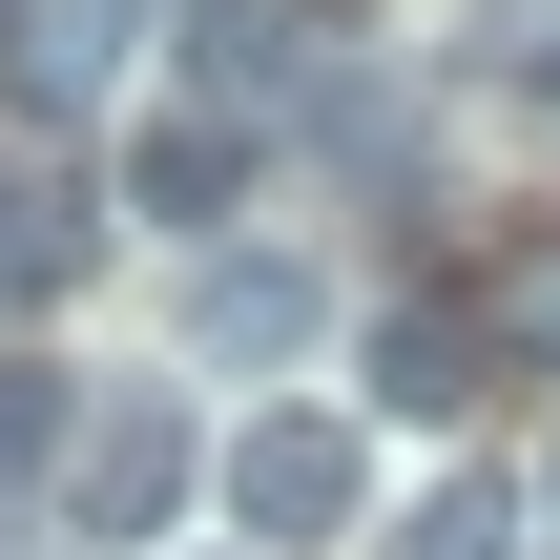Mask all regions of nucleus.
Wrapping results in <instances>:
<instances>
[{"mask_svg": "<svg viewBox=\"0 0 560 560\" xmlns=\"http://www.w3.org/2000/svg\"><path fill=\"white\" fill-rule=\"evenodd\" d=\"M42 499H62V540H166V520L208 499V436H187L166 395H104V416L62 436V478H42Z\"/></svg>", "mask_w": 560, "mask_h": 560, "instance_id": "obj_1", "label": "nucleus"}, {"mask_svg": "<svg viewBox=\"0 0 560 560\" xmlns=\"http://www.w3.org/2000/svg\"><path fill=\"white\" fill-rule=\"evenodd\" d=\"M229 520H249V560H291V540H353V499H374V457H353V416H249L229 457Z\"/></svg>", "mask_w": 560, "mask_h": 560, "instance_id": "obj_2", "label": "nucleus"}, {"mask_svg": "<svg viewBox=\"0 0 560 560\" xmlns=\"http://www.w3.org/2000/svg\"><path fill=\"white\" fill-rule=\"evenodd\" d=\"M249 166H270V125H249V104H208V83L125 125V208H166V229H229V208H249Z\"/></svg>", "mask_w": 560, "mask_h": 560, "instance_id": "obj_3", "label": "nucleus"}, {"mask_svg": "<svg viewBox=\"0 0 560 560\" xmlns=\"http://www.w3.org/2000/svg\"><path fill=\"white\" fill-rule=\"evenodd\" d=\"M374 395L395 416H478L499 395V291H395L374 312Z\"/></svg>", "mask_w": 560, "mask_h": 560, "instance_id": "obj_4", "label": "nucleus"}, {"mask_svg": "<svg viewBox=\"0 0 560 560\" xmlns=\"http://www.w3.org/2000/svg\"><path fill=\"white\" fill-rule=\"evenodd\" d=\"M312 332H332V291H312L291 249H208V270H187V353L270 374V353H312Z\"/></svg>", "mask_w": 560, "mask_h": 560, "instance_id": "obj_5", "label": "nucleus"}, {"mask_svg": "<svg viewBox=\"0 0 560 560\" xmlns=\"http://www.w3.org/2000/svg\"><path fill=\"white\" fill-rule=\"evenodd\" d=\"M0 62H21V104H104L125 0H0Z\"/></svg>", "mask_w": 560, "mask_h": 560, "instance_id": "obj_6", "label": "nucleus"}, {"mask_svg": "<svg viewBox=\"0 0 560 560\" xmlns=\"http://www.w3.org/2000/svg\"><path fill=\"white\" fill-rule=\"evenodd\" d=\"M62 270H83V187L62 166H0V312H42Z\"/></svg>", "mask_w": 560, "mask_h": 560, "instance_id": "obj_7", "label": "nucleus"}, {"mask_svg": "<svg viewBox=\"0 0 560 560\" xmlns=\"http://www.w3.org/2000/svg\"><path fill=\"white\" fill-rule=\"evenodd\" d=\"M62 436H83V395H62L42 353H0V499H42V478H62Z\"/></svg>", "mask_w": 560, "mask_h": 560, "instance_id": "obj_8", "label": "nucleus"}, {"mask_svg": "<svg viewBox=\"0 0 560 560\" xmlns=\"http://www.w3.org/2000/svg\"><path fill=\"white\" fill-rule=\"evenodd\" d=\"M395 560H520V478H436L395 520Z\"/></svg>", "mask_w": 560, "mask_h": 560, "instance_id": "obj_9", "label": "nucleus"}, {"mask_svg": "<svg viewBox=\"0 0 560 560\" xmlns=\"http://www.w3.org/2000/svg\"><path fill=\"white\" fill-rule=\"evenodd\" d=\"M478 83H520V104H560V0H478Z\"/></svg>", "mask_w": 560, "mask_h": 560, "instance_id": "obj_10", "label": "nucleus"}]
</instances>
